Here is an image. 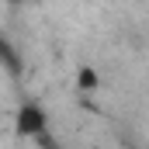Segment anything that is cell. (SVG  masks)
I'll return each mask as SVG.
<instances>
[{"instance_id":"cell-1","label":"cell","mask_w":149,"mask_h":149,"mask_svg":"<svg viewBox=\"0 0 149 149\" xmlns=\"http://www.w3.org/2000/svg\"><path fill=\"white\" fill-rule=\"evenodd\" d=\"M17 135H45V111L35 104H24L17 114Z\"/></svg>"},{"instance_id":"cell-2","label":"cell","mask_w":149,"mask_h":149,"mask_svg":"<svg viewBox=\"0 0 149 149\" xmlns=\"http://www.w3.org/2000/svg\"><path fill=\"white\" fill-rule=\"evenodd\" d=\"M0 66L10 76H21V56H17V49H14L3 35H0Z\"/></svg>"}]
</instances>
